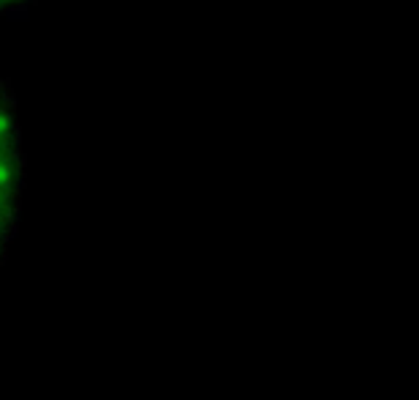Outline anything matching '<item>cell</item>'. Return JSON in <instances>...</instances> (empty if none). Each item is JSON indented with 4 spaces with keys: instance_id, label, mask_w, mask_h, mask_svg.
Wrapping results in <instances>:
<instances>
[{
    "instance_id": "obj_1",
    "label": "cell",
    "mask_w": 419,
    "mask_h": 400,
    "mask_svg": "<svg viewBox=\"0 0 419 400\" xmlns=\"http://www.w3.org/2000/svg\"><path fill=\"white\" fill-rule=\"evenodd\" d=\"M22 187H25V157H22L17 105L11 91L0 83V263L17 233Z\"/></svg>"
},
{
    "instance_id": "obj_2",
    "label": "cell",
    "mask_w": 419,
    "mask_h": 400,
    "mask_svg": "<svg viewBox=\"0 0 419 400\" xmlns=\"http://www.w3.org/2000/svg\"><path fill=\"white\" fill-rule=\"evenodd\" d=\"M33 3H38V0H0V19L17 17L22 11H28Z\"/></svg>"
}]
</instances>
